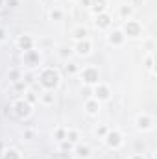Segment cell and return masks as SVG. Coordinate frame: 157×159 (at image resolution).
<instances>
[{
  "label": "cell",
  "instance_id": "7402d4cb",
  "mask_svg": "<svg viewBox=\"0 0 157 159\" xmlns=\"http://www.w3.org/2000/svg\"><path fill=\"white\" fill-rule=\"evenodd\" d=\"M83 39H89V30L83 24H79L72 30V41L76 43V41H83Z\"/></svg>",
  "mask_w": 157,
  "mask_h": 159
},
{
  "label": "cell",
  "instance_id": "8fae6325",
  "mask_svg": "<svg viewBox=\"0 0 157 159\" xmlns=\"http://www.w3.org/2000/svg\"><path fill=\"white\" fill-rule=\"evenodd\" d=\"M92 24H94V28L98 32H107V30L113 28V15L109 11L100 13V15H94V22Z\"/></svg>",
  "mask_w": 157,
  "mask_h": 159
},
{
  "label": "cell",
  "instance_id": "9c48e42d",
  "mask_svg": "<svg viewBox=\"0 0 157 159\" xmlns=\"http://www.w3.org/2000/svg\"><path fill=\"white\" fill-rule=\"evenodd\" d=\"M70 48H72V54L76 57H89L94 50V44H92L91 39H83V41H76Z\"/></svg>",
  "mask_w": 157,
  "mask_h": 159
},
{
  "label": "cell",
  "instance_id": "1f68e13d",
  "mask_svg": "<svg viewBox=\"0 0 157 159\" xmlns=\"http://www.w3.org/2000/svg\"><path fill=\"white\" fill-rule=\"evenodd\" d=\"M154 48H155V41L154 39L144 41V50H146V52H154Z\"/></svg>",
  "mask_w": 157,
  "mask_h": 159
},
{
  "label": "cell",
  "instance_id": "5b68a950",
  "mask_svg": "<svg viewBox=\"0 0 157 159\" xmlns=\"http://www.w3.org/2000/svg\"><path fill=\"white\" fill-rule=\"evenodd\" d=\"M155 124H157V120L152 113H139L135 117V120H133V128L139 133H150V131H154Z\"/></svg>",
  "mask_w": 157,
  "mask_h": 159
},
{
  "label": "cell",
  "instance_id": "44dd1931",
  "mask_svg": "<svg viewBox=\"0 0 157 159\" xmlns=\"http://www.w3.org/2000/svg\"><path fill=\"white\" fill-rule=\"evenodd\" d=\"M0 159H22V154L19 148H13V146H6L4 152L0 154Z\"/></svg>",
  "mask_w": 157,
  "mask_h": 159
},
{
  "label": "cell",
  "instance_id": "836d02e7",
  "mask_svg": "<svg viewBox=\"0 0 157 159\" xmlns=\"http://www.w3.org/2000/svg\"><path fill=\"white\" fill-rule=\"evenodd\" d=\"M126 159H146V156L144 154H129Z\"/></svg>",
  "mask_w": 157,
  "mask_h": 159
},
{
  "label": "cell",
  "instance_id": "ffe728a7",
  "mask_svg": "<svg viewBox=\"0 0 157 159\" xmlns=\"http://www.w3.org/2000/svg\"><path fill=\"white\" fill-rule=\"evenodd\" d=\"M48 19H50L52 22H61V20L65 19V11H63L61 7H57V6H52V7L48 9Z\"/></svg>",
  "mask_w": 157,
  "mask_h": 159
},
{
  "label": "cell",
  "instance_id": "7c38bea8",
  "mask_svg": "<svg viewBox=\"0 0 157 159\" xmlns=\"http://www.w3.org/2000/svg\"><path fill=\"white\" fill-rule=\"evenodd\" d=\"M72 157L74 159H91L92 157V148L87 143L79 141L78 144L72 146Z\"/></svg>",
  "mask_w": 157,
  "mask_h": 159
},
{
  "label": "cell",
  "instance_id": "f35d334b",
  "mask_svg": "<svg viewBox=\"0 0 157 159\" xmlns=\"http://www.w3.org/2000/svg\"><path fill=\"white\" fill-rule=\"evenodd\" d=\"M72 2H78V0H72Z\"/></svg>",
  "mask_w": 157,
  "mask_h": 159
},
{
  "label": "cell",
  "instance_id": "603a6c76",
  "mask_svg": "<svg viewBox=\"0 0 157 159\" xmlns=\"http://www.w3.org/2000/svg\"><path fill=\"white\" fill-rule=\"evenodd\" d=\"M52 139H54L56 144L63 143V141L67 139V126H57V128L52 131Z\"/></svg>",
  "mask_w": 157,
  "mask_h": 159
},
{
  "label": "cell",
  "instance_id": "ac0fdd59",
  "mask_svg": "<svg viewBox=\"0 0 157 159\" xmlns=\"http://www.w3.org/2000/svg\"><path fill=\"white\" fill-rule=\"evenodd\" d=\"M6 78H7V83H17L20 80H24V69L22 67H9L6 72Z\"/></svg>",
  "mask_w": 157,
  "mask_h": 159
},
{
  "label": "cell",
  "instance_id": "f1b7e54d",
  "mask_svg": "<svg viewBox=\"0 0 157 159\" xmlns=\"http://www.w3.org/2000/svg\"><path fill=\"white\" fill-rule=\"evenodd\" d=\"M9 41V30L6 26H0V44H6Z\"/></svg>",
  "mask_w": 157,
  "mask_h": 159
},
{
  "label": "cell",
  "instance_id": "3957f363",
  "mask_svg": "<svg viewBox=\"0 0 157 159\" xmlns=\"http://www.w3.org/2000/svg\"><path fill=\"white\" fill-rule=\"evenodd\" d=\"M11 111L19 120H28L34 115V104H30L24 96H19V98H13Z\"/></svg>",
  "mask_w": 157,
  "mask_h": 159
},
{
  "label": "cell",
  "instance_id": "d4e9b609",
  "mask_svg": "<svg viewBox=\"0 0 157 159\" xmlns=\"http://www.w3.org/2000/svg\"><path fill=\"white\" fill-rule=\"evenodd\" d=\"M20 137H22V143H34L37 139V129L35 128H24Z\"/></svg>",
  "mask_w": 157,
  "mask_h": 159
},
{
  "label": "cell",
  "instance_id": "8d00e7d4",
  "mask_svg": "<svg viewBox=\"0 0 157 159\" xmlns=\"http://www.w3.org/2000/svg\"><path fill=\"white\" fill-rule=\"evenodd\" d=\"M4 7H6V0H0V11H2Z\"/></svg>",
  "mask_w": 157,
  "mask_h": 159
},
{
  "label": "cell",
  "instance_id": "9a60e30c",
  "mask_svg": "<svg viewBox=\"0 0 157 159\" xmlns=\"http://www.w3.org/2000/svg\"><path fill=\"white\" fill-rule=\"evenodd\" d=\"M28 89H30V85H28V81H24V80H20V81H17V83H7V93H9L13 98L24 96Z\"/></svg>",
  "mask_w": 157,
  "mask_h": 159
},
{
  "label": "cell",
  "instance_id": "52a82bcc",
  "mask_svg": "<svg viewBox=\"0 0 157 159\" xmlns=\"http://www.w3.org/2000/svg\"><path fill=\"white\" fill-rule=\"evenodd\" d=\"M122 32H124L126 39H141V37L144 35V24H142L141 20L128 19V20H124Z\"/></svg>",
  "mask_w": 157,
  "mask_h": 159
},
{
  "label": "cell",
  "instance_id": "6da1fadb",
  "mask_svg": "<svg viewBox=\"0 0 157 159\" xmlns=\"http://www.w3.org/2000/svg\"><path fill=\"white\" fill-rule=\"evenodd\" d=\"M37 83L43 91H57L61 85V70L57 67H41L37 70Z\"/></svg>",
  "mask_w": 157,
  "mask_h": 159
},
{
  "label": "cell",
  "instance_id": "d590c367",
  "mask_svg": "<svg viewBox=\"0 0 157 159\" xmlns=\"http://www.w3.org/2000/svg\"><path fill=\"white\" fill-rule=\"evenodd\" d=\"M4 148H6V143H4V141H0V154L4 152Z\"/></svg>",
  "mask_w": 157,
  "mask_h": 159
},
{
  "label": "cell",
  "instance_id": "cb8c5ba5",
  "mask_svg": "<svg viewBox=\"0 0 157 159\" xmlns=\"http://www.w3.org/2000/svg\"><path fill=\"white\" fill-rule=\"evenodd\" d=\"M65 141H69L70 144H78L81 141V131L76 128H67V139Z\"/></svg>",
  "mask_w": 157,
  "mask_h": 159
},
{
  "label": "cell",
  "instance_id": "2e32d148",
  "mask_svg": "<svg viewBox=\"0 0 157 159\" xmlns=\"http://www.w3.org/2000/svg\"><path fill=\"white\" fill-rule=\"evenodd\" d=\"M37 104H41L43 107H52L56 104V93L54 91H41L37 94Z\"/></svg>",
  "mask_w": 157,
  "mask_h": 159
},
{
  "label": "cell",
  "instance_id": "74e56055",
  "mask_svg": "<svg viewBox=\"0 0 157 159\" xmlns=\"http://www.w3.org/2000/svg\"><path fill=\"white\" fill-rule=\"evenodd\" d=\"M2 89H4V85H2V81H0V93H2Z\"/></svg>",
  "mask_w": 157,
  "mask_h": 159
},
{
  "label": "cell",
  "instance_id": "e0dca14e",
  "mask_svg": "<svg viewBox=\"0 0 157 159\" xmlns=\"http://www.w3.org/2000/svg\"><path fill=\"white\" fill-rule=\"evenodd\" d=\"M107 7H109V0H91V4H89L87 9H89V11L92 13V17H94V15L105 13Z\"/></svg>",
  "mask_w": 157,
  "mask_h": 159
},
{
  "label": "cell",
  "instance_id": "4fadbf2b",
  "mask_svg": "<svg viewBox=\"0 0 157 159\" xmlns=\"http://www.w3.org/2000/svg\"><path fill=\"white\" fill-rule=\"evenodd\" d=\"M15 46L20 50V52H26V50H32L35 48V37L32 34H20L17 41H15Z\"/></svg>",
  "mask_w": 157,
  "mask_h": 159
},
{
  "label": "cell",
  "instance_id": "4316f807",
  "mask_svg": "<svg viewBox=\"0 0 157 159\" xmlns=\"http://www.w3.org/2000/svg\"><path fill=\"white\" fill-rule=\"evenodd\" d=\"M120 17H122L124 20L131 19V17H133V7H131L129 4H124V6H120Z\"/></svg>",
  "mask_w": 157,
  "mask_h": 159
},
{
  "label": "cell",
  "instance_id": "30bf717a",
  "mask_svg": "<svg viewBox=\"0 0 157 159\" xmlns=\"http://www.w3.org/2000/svg\"><path fill=\"white\" fill-rule=\"evenodd\" d=\"M105 41H107V44L109 46H113V48H122L124 44H126V35H124V32H122V28H111V30H107V35H105Z\"/></svg>",
  "mask_w": 157,
  "mask_h": 159
},
{
  "label": "cell",
  "instance_id": "ba28073f",
  "mask_svg": "<svg viewBox=\"0 0 157 159\" xmlns=\"http://www.w3.org/2000/svg\"><path fill=\"white\" fill-rule=\"evenodd\" d=\"M91 89H92L91 96H92L94 100H98L100 104H105V102H109V100L113 98V89H111V85H107V83H104V81H98V83L92 85Z\"/></svg>",
  "mask_w": 157,
  "mask_h": 159
},
{
  "label": "cell",
  "instance_id": "d6a6232c",
  "mask_svg": "<svg viewBox=\"0 0 157 159\" xmlns=\"http://www.w3.org/2000/svg\"><path fill=\"white\" fill-rule=\"evenodd\" d=\"M67 70H69V72H70V74H78V67H76V65H74V63H69V65H67Z\"/></svg>",
  "mask_w": 157,
  "mask_h": 159
},
{
  "label": "cell",
  "instance_id": "f546056e",
  "mask_svg": "<svg viewBox=\"0 0 157 159\" xmlns=\"http://www.w3.org/2000/svg\"><path fill=\"white\" fill-rule=\"evenodd\" d=\"M24 98H26V100H28L30 104H34V106L37 104V94H35V93H34L32 89H28V91H26V94H24Z\"/></svg>",
  "mask_w": 157,
  "mask_h": 159
},
{
  "label": "cell",
  "instance_id": "277c9868",
  "mask_svg": "<svg viewBox=\"0 0 157 159\" xmlns=\"http://www.w3.org/2000/svg\"><path fill=\"white\" fill-rule=\"evenodd\" d=\"M102 143H104L109 150H120V148L124 146V143H126V137H124L122 129H118V128H109L107 133L104 135Z\"/></svg>",
  "mask_w": 157,
  "mask_h": 159
},
{
  "label": "cell",
  "instance_id": "e575fe53",
  "mask_svg": "<svg viewBox=\"0 0 157 159\" xmlns=\"http://www.w3.org/2000/svg\"><path fill=\"white\" fill-rule=\"evenodd\" d=\"M78 4L81 7H89V4H91V0H78Z\"/></svg>",
  "mask_w": 157,
  "mask_h": 159
},
{
  "label": "cell",
  "instance_id": "d6986e66",
  "mask_svg": "<svg viewBox=\"0 0 157 159\" xmlns=\"http://www.w3.org/2000/svg\"><path fill=\"white\" fill-rule=\"evenodd\" d=\"M142 65L148 72H152V76H155V56H154V52H146V56L142 59Z\"/></svg>",
  "mask_w": 157,
  "mask_h": 159
},
{
  "label": "cell",
  "instance_id": "484cf974",
  "mask_svg": "<svg viewBox=\"0 0 157 159\" xmlns=\"http://www.w3.org/2000/svg\"><path fill=\"white\" fill-rule=\"evenodd\" d=\"M72 146H74V144H70L69 141H63V143L57 144V150L61 152V156H65V157L70 159L72 157Z\"/></svg>",
  "mask_w": 157,
  "mask_h": 159
},
{
  "label": "cell",
  "instance_id": "8992f818",
  "mask_svg": "<svg viewBox=\"0 0 157 159\" xmlns=\"http://www.w3.org/2000/svg\"><path fill=\"white\" fill-rule=\"evenodd\" d=\"M78 78L81 80L83 85L92 87V85H96L100 81V70L94 65H85V67H81L78 70Z\"/></svg>",
  "mask_w": 157,
  "mask_h": 159
},
{
  "label": "cell",
  "instance_id": "5bb4252c",
  "mask_svg": "<svg viewBox=\"0 0 157 159\" xmlns=\"http://www.w3.org/2000/svg\"><path fill=\"white\" fill-rule=\"evenodd\" d=\"M83 111H85V115L87 117H98L100 115V111H102V104L98 102V100H94L92 96H89L85 102H83Z\"/></svg>",
  "mask_w": 157,
  "mask_h": 159
},
{
  "label": "cell",
  "instance_id": "4dcf8cb0",
  "mask_svg": "<svg viewBox=\"0 0 157 159\" xmlns=\"http://www.w3.org/2000/svg\"><path fill=\"white\" fill-rule=\"evenodd\" d=\"M70 54H72V48H69V46H61V48H59V57L67 59Z\"/></svg>",
  "mask_w": 157,
  "mask_h": 159
},
{
  "label": "cell",
  "instance_id": "7a4b0ae2",
  "mask_svg": "<svg viewBox=\"0 0 157 159\" xmlns=\"http://www.w3.org/2000/svg\"><path fill=\"white\" fill-rule=\"evenodd\" d=\"M43 63H44L43 54H41V50H37V48L20 52V67H22V69L35 72V70H39L41 67H44Z\"/></svg>",
  "mask_w": 157,
  "mask_h": 159
},
{
  "label": "cell",
  "instance_id": "83f0119b",
  "mask_svg": "<svg viewBox=\"0 0 157 159\" xmlns=\"http://www.w3.org/2000/svg\"><path fill=\"white\" fill-rule=\"evenodd\" d=\"M107 129H109L107 126H104V124H98V126L94 128V137H98V139L102 141V139H104V135L107 133Z\"/></svg>",
  "mask_w": 157,
  "mask_h": 159
}]
</instances>
